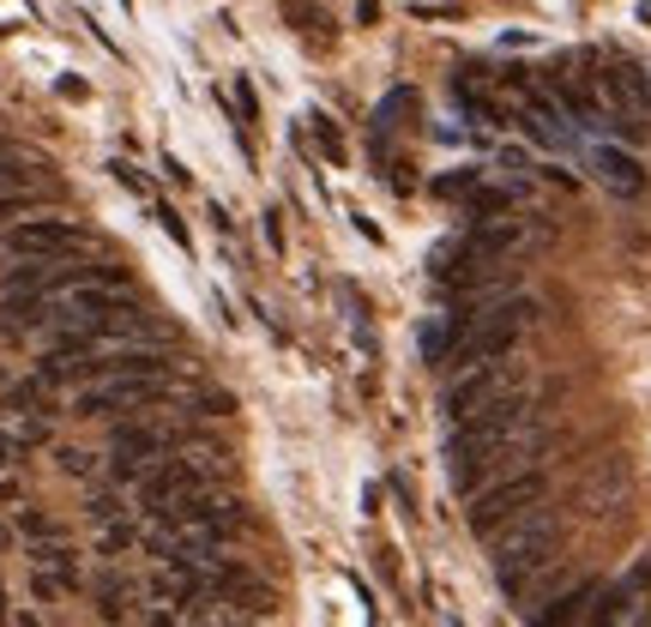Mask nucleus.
I'll return each mask as SVG.
<instances>
[{"mask_svg":"<svg viewBox=\"0 0 651 627\" xmlns=\"http://www.w3.org/2000/svg\"><path fill=\"white\" fill-rule=\"evenodd\" d=\"M543 501V477L537 470H513V477H495L470 495V531L477 537H495L501 525H513L519 513H531Z\"/></svg>","mask_w":651,"mask_h":627,"instance_id":"obj_2","label":"nucleus"},{"mask_svg":"<svg viewBox=\"0 0 651 627\" xmlns=\"http://www.w3.org/2000/svg\"><path fill=\"white\" fill-rule=\"evenodd\" d=\"M127 543H133V525H109L103 531V555H121Z\"/></svg>","mask_w":651,"mask_h":627,"instance_id":"obj_12","label":"nucleus"},{"mask_svg":"<svg viewBox=\"0 0 651 627\" xmlns=\"http://www.w3.org/2000/svg\"><path fill=\"white\" fill-rule=\"evenodd\" d=\"M519 386H525L519 362H507V356H495V362L458 368L441 405H446V417H453V422H465V417H477V410H489V405H495V398H507V392H519Z\"/></svg>","mask_w":651,"mask_h":627,"instance_id":"obj_4","label":"nucleus"},{"mask_svg":"<svg viewBox=\"0 0 651 627\" xmlns=\"http://www.w3.org/2000/svg\"><path fill=\"white\" fill-rule=\"evenodd\" d=\"M0 627H7V603H0Z\"/></svg>","mask_w":651,"mask_h":627,"instance_id":"obj_19","label":"nucleus"},{"mask_svg":"<svg viewBox=\"0 0 651 627\" xmlns=\"http://www.w3.org/2000/svg\"><path fill=\"white\" fill-rule=\"evenodd\" d=\"M0 386H7V374H0Z\"/></svg>","mask_w":651,"mask_h":627,"instance_id":"obj_20","label":"nucleus"},{"mask_svg":"<svg viewBox=\"0 0 651 627\" xmlns=\"http://www.w3.org/2000/svg\"><path fill=\"white\" fill-rule=\"evenodd\" d=\"M598 579H586V586H574V591H567V598H555V603H549V610L543 615H537V627H574L579 622V615H591V598H598Z\"/></svg>","mask_w":651,"mask_h":627,"instance_id":"obj_9","label":"nucleus"},{"mask_svg":"<svg viewBox=\"0 0 651 627\" xmlns=\"http://www.w3.org/2000/svg\"><path fill=\"white\" fill-rule=\"evenodd\" d=\"M19 465V434H0V470Z\"/></svg>","mask_w":651,"mask_h":627,"instance_id":"obj_14","label":"nucleus"},{"mask_svg":"<svg viewBox=\"0 0 651 627\" xmlns=\"http://www.w3.org/2000/svg\"><path fill=\"white\" fill-rule=\"evenodd\" d=\"M591 170H598L615 194H639V182H646V175H639V163L627 151H615V145H598V151H591Z\"/></svg>","mask_w":651,"mask_h":627,"instance_id":"obj_8","label":"nucleus"},{"mask_svg":"<svg viewBox=\"0 0 651 627\" xmlns=\"http://www.w3.org/2000/svg\"><path fill=\"white\" fill-rule=\"evenodd\" d=\"M0 410H19V417H25V410H30V417H49V380H19V386H7V392H0Z\"/></svg>","mask_w":651,"mask_h":627,"instance_id":"obj_10","label":"nucleus"},{"mask_svg":"<svg viewBox=\"0 0 651 627\" xmlns=\"http://www.w3.org/2000/svg\"><path fill=\"white\" fill-rule=\"evenodd\" d=\"M91 519H97V525H115V519H121V501H115V495H97V501H91Z\"/></svg>","mask_w":651,"mask_h":627,"instance_id":"obj_13","label":"nucleus"},{"mask_svg":"<svg viewBox=\"0 0 651 627\" xmlns=\"http://www.w3.org/2000/svg\"><path fill=\"white\" fill-rule=\"evenodd\" d=\"M30 562L42 567V574H61L66 586H73V549L66 543H49V549H30Z\"/></svg>","mask_w":651,"mask_h":627,"instance_id":"obj_11","label":"nucleus"},{"mask_svg":"<svg viewBox=\"0 0 651 627\" xmlns=\"http://www.w3.org/2000/svg\"><path fill=\"white\" fill-rule=\"evenodd\" d=\"M61 465L73 470V477H85V470H91V453H73V446H66V453H61Z\"/></svg>","mask_w":651,"mask_h":627,"instance_id":"obj_15","label":"nucleus"},{"mask_svg":"<svg viewBox=\"0 0 651 627\" xmlns=\"http://www.w3.org/2000/svg\"><path fill=\"white\" fill-rule=\"evenodd\" d=\"M7 501H13V483H7V477H0V507H7Z\"/></svg>","mask_w":651,"mask_h":627,"instance_id":"obj_18","label":"nucleus"},{"mask_svg":"<svg viewBox=\"0 0 651 627\" xmlns=\"http://www.w3.org/2000/svg\"><path fill=\"white\" fill-rule=\"evenodd\" d=\"M133 489H139V507H145V513H163L170 501L206 489V470H199L194 458H170V453H163L157 465H145V477H139Z\"/></svg>","mask_w":651,"mask_h":627,"instance_id":"obj_6","label":"nucleus"},{"mask_svg":"<svg viewBox=\"0 0 651 627\" xmlns=\"http://www.w3.org/2000/svg\"><path fill=\"white\" fill-rule=\"evenodd\" d=\"M175 441H182V434L163 429V422H121L115 429L121 458H163V453H175Z\"/></svg>","mask_w":651,"mask_h":627,"instance_id":"obj_7","label":"nucleus"},{"mask_svg":"<svg viewBox=\"0 0 651 627\" xmlns=\"http://www.w3.org/2000/svg\"><path fill=\"white\" fill-rule=\"evenodd\" d=\"M151 627H175V615H170V603H163V610L151 615Z\"/></svg>","mask_w":651,"mask_h":627,"instance_id":"obj_17","label":"nucleus"},{"mask_svg":"<svg viewBox=\"0 0 651 627\" xmlns=\"http://www.w3.org/2000/svg\"><path fill=\"white\" fill-rule=\"evenodd\" d=\"M555 543H561V525L555 513L537 501L531 513H519L513 525H501L495 537H489V549H495V574L507 591H525V579L537 574V567L555 562Z\"/></svg>","mask_w":651,"mask_h":627,"instance_id":"obj_1","label":"nucleus"},{"mask_svg":"<svg viewBox=\"0 0 651 627\" xmlns=\"http://www.w3.org/2000/svg\"><path fill=\"white\" fill-rule=\"evenodd\" d=\"M7 248H13L19 260H66V254L85 248V230L66 218H25L7 235Z\"/></svg>","mask_w":651,"mask_h":627,"instance_id":"obj_5","label":"nucleus"},{"mask_svg":"<svg viewBox=\"0 0 651 627\" xmlns=\"http://www.w3.org/2000/svg\"><path fill=\"white\" fill-rule=\"evenodd\" d=\"M25 537H54V525L42 513H25Z\"/></svg>","mask_w":651,"mask_h":627,"instance_id":"obj_16","label":"nucleus"},{"mask_svg":"<svg viewBox=\"0 0 651 627\" xmlns=\"http://www.w3.org/2000/svg\"><path fill=\"white\" fill-rule=\"evenodd\" d=\"M170 398V380L163 374H109V380H91V386H78V417H139V410L163 405Z\"/></svg>","mask_w":651,"mask_h":627,"instance_id":"obj_3","label":"nucleus"}]
</instances>
